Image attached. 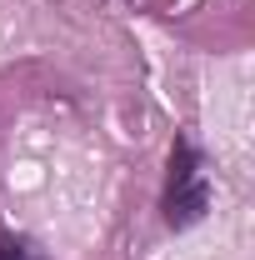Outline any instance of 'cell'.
I'll use <instances>...</instances> for the list:
<instances>
[{
    "mask_svg": "<svg viewBox=\"0 0 255 260\" xmlns=\"http://www.w3.org/2000/svg\"><path fill=\"white\" fill-rule=\"evenodd\" d=\"M0 260H45V255L35 250L30 240H20V235H5V230H0Z\"/></svg>",
    "mask_w": 255,
    "mask_h": 260,
    "instance_id": "2",
    "label": "cell"
},
{
    "mask_svg": "<svg viewBox=\"0 0 255 260\" xmlns=\"http://www.w3.org/2000/svg\"><path fill=\"white\" fill-rule=\"evenodd\" d=\"M210 210V180L200 170V155H195L190 140H175L170 150V175H165V220L175 230L195 225L200 215Z\"/></svg>",
    "mask_w": 255,
    "mask_h": 260,
    "instance_id": "1",
    "label": "cell"
}]
</instances>
